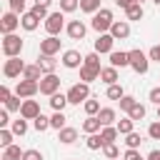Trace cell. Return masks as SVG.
<instances>
[{
    "label": "cell",
    "mask_w": 160,
    "mask_h": 160,
    "mask_svg": "<svg viewBox=\"0 0 160 160\" xmlns=\"http://www.w3.org/2000/svg\"><path fill=\"white\" fill-rule=\"evenodd\" d=\"M112 22H115V20H112V10L100 8V10L92 15V22H90V25H92V28H95V30L102 35L105 30H110V28H112Z\"/></svg>",
    "instance_id": "obj_1"
},
{
    "label": "cell",
    "mask_w": 160,
    "mask_h": 160,
    "mask_svg": "<svg viewBox=\"0 0 160 160\" xmlns=\"http://www.w3.org/2000/svg\"><path fill=\"white\" fill-rule=\"evenodd\" d=\"M2 52H5V58H20V52H22V40H20V35H15V32L5 35V38H2Z\"/></svg>",
    "instance_id": "obj_2"
},
{
    "label": "cell",
    "mask_w": 160,
    "mask_h": 160,
    "mask_svg": "<svg viewBox=\"0 0 160 160\" xmlns=\"http://www.w3.org/2000/svg\"><path fill=\"white\" fill-rule=\"evenodd\" d=\"M65 95H68V102L80 105V102L90 100V88H88V82H78V85H72V88H70Z\"/></svg>",
    "instance_id": "obj_3"
},
{
    "label": "cell",
    "mask_w": 160,
    "mask_h": 160,
    "mask_svg": "<svg viewBox=\"0 0 160 160\" xmlns=\"http://www.w3.org/2000/svg\"><path fill=\"white\" fill-rule=\"evenodd\" d=\"M128 55H130V68L138 75H145L148 72V58H145V52L142 50H130Z\"/></svg>",
    "instance_id": "obj_4"
},
{
    "label": "cell",
    "mask_w": 160,
    "mask_h": 160,
    "mask_svg": "<svg viewBox=\"0 0 160 160\" xmlns=\"http://www.w3.org/2000/svg\"><path fill=\"white\" fill-rule=\"evenodd\" d=\"M25 68H28V65H25L20 58H8L2 72H5V78H18L20 72H25Z\"/></svg>",
    "instance_id": "obj_5"
},
{
    "label": "cell",
    "mask_w": 160,
    "mask_h": 160,
    "mask_svg": "<svg viewBox=\"0 0 160 160\" xmlns=\"http://www.w3.org/2000/svg\"><path fill=\"white\" fill-rule=\"evenodd\" d=\"M18 25H20V18H18V12H12V10H8V12L2 15V20H0V30H2V35L15 32Z\"/></svg>",
    "instance_id": "obj_6"
},
{
    "label": "cell",
    "mask_w": 160,
    "mask_h": 160,
    "mask_svg": "<svg viewBox=\"0 0 160 160\" xmlns=\"http://www.w3.org/2000/svg\"><path fill=\"white\" fill-rule=\"evenodd\" d=\"M62 20H65V18H62L60 10H58V12H50L48 20H45V30H48V35H55V38H58V32L62 30Z\"/></svg>",
    "instance_id": "obj_7"
},
{
    "label": "cell",
    "mask_w": 160,
    "mask_h": 160,
    "mask_svg": "<svg viewBox=\"0 0 160 160\" xmlns=\"http://www.w3.org/2000/svg\"><path fill=\"white\" fill-rule=\"evenodd\" d=\"M58 88H60V78H58L55 72H52V75H45V78L40 80V95H55Z\"/></svg>",
    "instance_id": "obj_8"
},
{
    "label": "cell",
    "mask_w": 160,
    "mask_h": 160,
    "mask_svg": "<svg viewBox=\"0 0 160 160\" xmlns=\"http://www.w3.org/2000/svg\"><path fill=\"white\" fill-rule=\"evenodd\" d=\"M38 90H40V82H35V80H20L18 88H15V95L18 98H32Z\"/></svg>",
    "instance_id": "obj_9"
},
{
    "label": "cell",
    "mask_w": 160,
    "mask_h": 160,
    "mask_svg": "<svg viewBox=\"0 0 160 160\" xmlns=\"http://www.w3.org/2000/svg\"><path fill=\"white\" fill-rule=\"evenodd\" d=\"M38 115H40V105H38V100H22L20 118H25V120H35Z\"/></svg>",
    "instance_id": "obj_10"
},
{
    "label": "cell",
    "mask_w": 160,
    "mask_h": 160,
    "mask_svg": "<svg viewBox=\"0 0 160 160\" xmlns=\"http://www.w3.org/2000/svg\"><path fill=\"white\" fill-rule=\"evenodd\" d=\"M60 50V40L55 35H48L45 40H40V55H55Z\"/></svg>",
    "instance_id": "obj_11"
},
{
    "label": "cell",
    "mask_w": 160,
    "mask_h": 160,
    "mask_svg": "<svg viewBox=\"0 0 160 160\" xmlns=\"http://www.w3.org/2000/svg\"><path fill=\"white\" fill-rule=\"evenodd\" d=\"M82 62H85V58L78 52V50H65V55H62V65L65 68H82Z\"/></svg>",
    "instance_id": "obj_12"
},
{
    "label": "cell",
    "mask_w": 160,
    "mask_h": 160,
    "mask_svg": "<svg viewBox=\"0 0 160 160\" xmlns=\"http://www.w3.org/2000/svg\"><path fill=\"white\" fill-rule=\"evenodd\" d=\"M110 35H112L115 40H125V38H130V25H128L125 20H115L112 28H110Z\"/></svg>",
    "instance_id": "obj_13"
},
{
    "label": "cell",
    "mask_w": 160,
    "mask_h": 160,
    "mask_svg": "<svg viewBox=\"0 0 160 160\" xmlns=\"http://www.w3.org/2000/svg\"><path fill=\"white\" fill-rule=\"evenodd\" d=\"M65 30H68V35H70L72 40H82V38H85V32H88V28H85L80 20H70Z\"/></svg>",
    "instance_id": "obj_14"
},
{
    "label": "cell",
    "mask_w": 160,
    "mask_h": 160,
    "mask_svg": "<svg viewBox=\"0 0 160 160\" xmlns=\"http://www.w3.org/2000/svg\"><path fill=\"white\" fill-rule=\"evenodd\" d=\"M112 42H115V38L110 32H102L95 40V52H112Z\"/></svg>",
    "instance_id": "obj_15"
},
{
    "label": "cell",
    "mask_w": 160,
    "mask_h": 160,
    "mask_svg": "<svg viewBox=\"0 0 160 160\" xmlns=\"http://www.w3.org/2000/svg\"><path fill=\"white\" fill-rule=\"evenodd\" d=\"M110 65H112V68H125V65H130V55L112 50V52H110Z\"/></svg>",
    "instance_id": "obj_16"
},
{
    "label": "cell",
    "mask_w": 160,
    "mask_h": 160,
    "mask_svg": "<svg viewBox=\"0 0 160 160\" xmlns=\"http://www.w3.org/2000/svg\"><path fill=\"white\" fill-rule=\"evenodd\" d=\"M38 65L42 68V72H45V75H52V72H55V65H58V62H55V58H52V55H40Z\"/></svg>",
    "instance_id": "obj_17"
},
{
    "label": "cell",
    "mask_w": 160,
    "mask_h": 160,
    "mask_svg": "<svg viewBox=\"0 0 160 160\" xmlns=\"http://www.w3.org/2000/svg\"><path fill=\"white\" fill-rule=\"evenodd\" d=\"M22 80H35V82H40V80H42V68H40V65H28L25 72H22Z\"/></svg>",
    "instance_id": "obj_18"
},
{
    "label": "cell",
    "mask_w": 160,
    "mask_h": 160,
    "mask_svg": "<svg viewBox=\"0 0 160 160\" xmlns=\"http://www.w3.org/2000/svg\"><path fill=\"white\" fill-rule=\"evenodd\" d=\"M100 80H102L105 85H115V82H118V68H112V65H110V68H102V70H100Z\"/></svg>",
    "instance_id": "obj_19"
},
{
    "label": "cell",
    "mask_w": 160,
    "mask_h": 160,
    "mask_svg": "<svg viewBox=\"0 0 160 160\" xmlns=\"http://www.w3.org/2000/svg\"><path fill=\"white\" fill-rule=\"evenodd\" d=\"M100 128H102V122L98 120V115H88V120L82 122V130H85L88 135H92V132H100Z\"/></svg>",
    "instance_id": "obj_20"
},
{
    "label": "cell",
    "mask_w": 160,
    "mask_h": 160,
    "mask_svg": "<svg viewBox=\"0 0 160 160\" xmlns=\"http://www.w3.org/2000/svg\"><path fill=\"white\" fill-rule=\"evenodd\" d=\"M58 140L65 142V145H70V142L78 140V130L75 128H62V130H58Z\"/></svg>",
    "instance_id": "obj_21"
},
{
    "label": "cell",
    "mask_w": 160,
    "mask_h": 160,
    "mask_svg": "<svg viewBox=\"0 0 160 160\" xmlns=\"http://www.w3.org/2000/svg\"><path fill=\"white\" fill-rule=\"evenodd\" d=\"M68 105V95H62V92H55V95H50V108L55 110V112H62V108Z\"/></svg>",
    "instance_id": "obj_22"
},
{
    "label": "cell",
    "mask_w": 160,
    "mask_h": 160,
    "mask_svg": "<svg viewBox=\"0 0 160 160\" xmlns=\"http://www.w3.org/2000/svg\"><path fill=\"white\" fill-rule=\"evenodd\" d=\"M118 135H120V132H118V128H112V125H105V128L100 130V138H102V142H105V145H112Z\"/></svg>",
    "instance_id": "obj_23"
},
{
    "label": "cell",
    "mask_w": 160,
    "mask_h": 160,
    "mask_svg": "<svg viewBox=\"0 0 160 160\" xmlns=\"http://www.w3.org/2000/svg\"><path fill=\"white\" fill-rule=\"evenodd\" d=\"M20 25H22L25 30H35V28L40 25V20H38V18H35V15H32V12L28 10V12H25V15L20 18Z\"/></svg>",
    "instance_id": "obj_24"
},
{
    "label": "cell",
    "mask_w": 160,
    "mask_h": 160,
    "mask_svg": "<svg viewBox=\"0 0 160 160\" xmlns=\"http://www.w3.org/2000/svg\"><path fill=\"white\" fill-rule=\"evenodd\" d=\"M98 120L102 122V128H105V125H112V122H115V110H112V108H102V110L98 112Z\"/></svg>",
    "instance_id": "obj_25"
},
{
    "label": "cell",
    "mask_w": 160,
    "mask_h": 160,
    "mask_svg": "<svg viewBox=\"0 0 160 160\" xmlns=\"http://www.w3.org/2000/svg\"><path fill=\"white\" fill-rule=\"evenodd\" d=\"M95 78H100V70L88 68V65H82V68H80V80H82V82H90V80H95Z\"/></svg>",
    "instance_id": "obj_26"
},
{
    "label": "cell",
    "mask_w": 160,
    "mask_h": 160,
    "mask_svg": "<svg viewBox=\"0 0 160 160\" xmlns=\"http://www.w3.org/2000/svg\"><path fill=\"white\" fill-rule=\"evenodd\" d=\"M140 142H142V138H140V132H130V135H125V145H128V150H138L140 148Z\"/></svg>",
    "instance_id": "obj_27"
},
{
    "label": "cell",
    "mask_w": 160,
    "mask_h": 160,
    "mask_svg": "<svg viewBox=\"0 0 160 160\" xmlns=\"http://www.w3.org/2000/svg\"><path fill=\"white\" fill-rule=\"evenodd\" d=\"M2 160H22V152H20V148H18V145H10V148H5V150H2Z\"/></svg>",
    "instance_id": "obj_28"
},
{
    "label": "cell",
    "mask_w": 160,
    "mask_h": 160,
    "mask_svg": "<svg viewBox=\"0 0 160 160\" xmlns=\"http://www.w3.org/2000/svg\"><path fill=\"white\" fill-rule=\"evenodd\" d=\"M132 125H135V120H130V118H125V120H118V132L120 135H130L132 132Z\"/></svg>",
    "instance_id": "obj_29"
},
{
    "label": "cell",
    "mask_w": 160,
    "mask_h": 160,
    "mask_svg": "<svg viewBox=\"0 0 160 160\" xmlns=\"http://www.w3.org/2000/svg\"><path fill=\"white\" fill-rule=\"evenodd\" d=\"M85 145H88L90 150H98V148H105V142H102V138H100V132H92V135H88V140H85Z\"/></svg>",
    "instance_id": "obj_30"
},
{
    "label": "cell",
    "mask_w": 160,
    "mask_h": 160,
    "mask_svg": "<svg viewBox=\"0 0 160 160\" xmlns=\"http://www.w3.org/2000/svg\"><path fill=\"white\" fill-rule=\"evenodd\" d=\"M80 10L82 12H98L100 10V0H80Z\"/></svg>",
    "instance_id": "obj_31"
},
{
    "label": "cell",
    "mask_w": 160,
    "mask_h": 160,
    "mask_svg": "<svg viewBox=\"0 0 160 160\" xmlns=\"http://www.w3.org/2000/svg\"><path fill=\"white\" fill-rule=\"evenodd\" d=\"M125 12H128V20H140V18H142V5L135 2V5H130Z\"/></svg>",
    "instance_id": "obj_32"
},
{
    "label": "cell",
    "mask_w": 160,
    "mask_h": 160,
    "mask_svg": "<svg viewBox=\"0 0 160 160\" xmlns=\"http://www.w3.org/2000/svg\"><path fill=\"white\" fill-rule=\"evenodd\" d=\"M32 125H35V130H38V132H42V130H48V128H50V118H45V115L40 112V115L32 120Z\"/></svg>",
    "instance_id": "obj_33"
},
{
    "label": "cell",
    "mask_w": 160,
    "mask_h": 160,
    "mask_svg": "<svg viewBox=\"0 0 160 160\" xmlns=\"http://www.w3.org/2000/svg\"><path fill=\"white\" fill-rule=\"evenodd\" d=\"M12 135H15V132H12V130H5V128H2V130H0V148H2V150H5V148H10V145H12Z\"/></svg>",
    "instance_id": "obj_34"
},
{
    "label": "cell",
    "mask_w": 160,
    "mask_h": 160,
    "mask_svg": "<svg viewBox=\"0 0 160 160\" xmlns=\"http://www.w3.org/2000/svg\"><path fill=\"white\" fill-rule=\"evenodd\" d=\"M108 98H110V100H120V98H125V92H122V88L115 82V85H108Z\"/></svg>",
    "instance_id": "obj_35"
},
{
    "label": "cell",
    "mask_w": 160,
    "mask_h": 160,
    "mask_svg": "<svg viewBox=\"0 0 160 160\" xmlns=\"http://www.w3.org/2000/svg\"><path fill=\"white\" fill-rule=\"evenodd\" d=\"M82 108H85V112H88V115H98V112L102 110L98 100H85V102H82Z\"/></svg>",
    "instance_id": "obj_36"
},
{
    "label": "cell",
    "mask_w": 160,
    "mask_h": 160,
    "mask_svg": "<svg viewBox=\"0 0 160 160\" xmlns=\"http://www.w3.org/2000/svg\"><path fill=\"white\" fill-rule=\"evenodd\" d=\"M12 132H15V135H25V132H28V122H25V118L12 120Z\"/></svg>",
    "instance_id": "obj_37"
},
{
    "label": "cell",
    "mask_w": 160,
    "mask_h": 160,
    "mask_svg": "<svg viewBox=\"0 0 160 160\" xmlns=\"http://www.w3.org/2000/svg\"><path fill=\"white\" fill-rule=\"evenodd\" d=\"M82 65H88V68H95V70H102L100 68V58H98V52H90V55H85V62Z\"/></svg>",
    "instance_id": "obj_38"
},
{
    "label": "cell",
    "mask_w": 160,
    "mask_h": 160,
    "mask_svg": "<svg viewBox=\"0 0 160 160\" xmlns=\"http://www.w3.org/2000/svg\"><path fill=\"white\" fill-rule=\"evenodd\" d=\"M130 120H142L145 118V105H140V102H135V108L130 110V115H128Z\"/></svg>",
    "instance_id": "obj_39"
},
{
    "label": "cell",
    "mask_w": 160,
    "mask_h": 160,
    "mask_svg": "<svg viewBox=\"0 0 160 160\" xmlns=\"http://www.w3.org/2000/svg\"><path fill=\"white\" fill-rule=\"evenodd\" d=\"M50 128L62 130V128H65V115H62V112H55V115L50 118Z\"/></svg>",
    "instance_id": "obj_40"
},
{
    "label": "cell",
    "mask_w": 160,
    "mask_h": 160,
    "mask_svg": "<svg viewBox=\"0 0 160 160\" xmlns=\"http://www.w3.org/2000/svg\"><path fill=\"white\" fill-rule=\"evenodd\" d=\"M80 8V0H60V10L62 12H72Z\"/></svg>",
    "instance_id": "obj_41"
},
{
    "label": "cell",
    "mask_w": 160,
    "mask_h": 160,
    "mask_svg": "<svg viewBox=\"0 0 160 160\" xmlns=\"http://www.w3.org/2000/svg\"><path fill=\"white\" fill-rule=\"evenodd\" d=\"M135 102H138V100H135L132 95H125V98H120V110H128V112H130V110L135 108Z\"/></svg>",
    "instance_id": "obj_42"
},
{
    "label": "cell",
    "mask_w": 160,
    "mask_h": 160,
    "mask_svg": "<svg viewBox=\"0 0 160 160\" xmlns=\"http://www.w3.org/2000/svg\"><path fill=\"white\" fill-rule=\"evenodd\" d=\"M22 108V100L18 98V95H12L8 102H5V110H10V112H15V110H20Z\"/></svg>",
    "instance_id": "obj_43"
},
{
    "label": "cell",
    "mask_w": 160,
    "mask_h": 160,
    "mask_svg": "<svg viewBox=\"0 0 160 160\" xmlns=\"http://www.w3.org/2000/svg\"><path fill=\"white\" fill-rule=\"evenodd\" d=\"M30 12H32L38 20H48V15H50V12H48V8H42V5H32V10H30Z\"/></svg>",
    "instance_id": "obj_44"
},
{
    "label": "cell",
    "mask_w": 160,
    "mask_h": 160,
    "mask_svg": "<svg viewBox=\"0 0 160 160\" xmlns=\"http://www.w3.org/2000/svg\"><path fill=\"white\" fill-rule=\"evenodd\" d=\"M148 135H150L152 140H160V120H158V122H152V125L148 128Z\"/></svg>",
    "instance_id": "obj_45"
},
{
    "label": "cell",
    "mask_w": 160,
    "mask_h": 160,
    "mask_svg": "<svg viewBox=\"0 0 160 160\" xmlns=\"http://www.w3.org/2000/svg\"><path fill=\"white\" fill-rule=\"evenodd\" d=\"M22 160H42V152L40 150H25L22 152Z\"/></svg>",
    "instance_id": "obj_46"
},
{
    "label": "cell",
    "mask_w": 160,
    "mask_h": 160,
    "mask_svg": "<svg viewBox=\"0 0 160 160\" xmlns=\"http://www.w3.org/2000/svg\"><path fill=\"white\" fill-rule=\"evenodd\" d=\"M102 152H105V158H108V160H115V158H118V148H115V145H105V148H102Z\"/></svg>",
    "instance_id": "obj_47"
},
{
    "label": "cell",
    "mask_w": 160,
    "mask_h": 160,
    "mask_svg": "<svg viewBox=\"0 0 160 160\" xmlns=\"http://www.w3.org/2000/svg\"><path fill=\"white\" fill-rule=\"evenodd\" d=\"M10 2V10L12 12H22L25 10V0H8Z\"/></svg>",
    "instance_id": "obj_48"
},
{
    "label": "cell",
    "mask_w": 160,
    "mask_h": 160,
    "mask_svg": "<svg viewBox=\"0 0 160 160\" xmlns=\"http://www.w3.org/2000/svg\"><path fill=\"white\" fill-rule=\"evenodd\" d=\"M10 98H12V95H10V88H8V85H2V88H0V100H2V102H8Z\"/></svg>",
    "instance_id": "obj_49"
},
{
    "label": "cell",
    "mask_w": 160,
    "mask_h": 160,
    "mask_svg": "<svg viewBox=\"0 0 160 160\" xmlns=\"http://www.w3.org/2000/svg\"><path fill=\"white\" fill-rule=\"evenodd\" d=\"M150 102L160 105V88H152V90H150Z\"/></svg>",
    "instance_id": "obj_50"
},
{
    "label": "cell",
    "mask_w": 160,
    "mask_h": 160,
    "mask_svg": "<svg viewBox=\"0 0 160 160\" xmlns=\"http://www.w3.org/2000/svg\"><path fill=\"white\" fill-rule=\"evenodd\" d=\"M135 2H138V0H115V5H118V8H122V10H128V8H130V5H135Z\"/></svg>",
    "instance_id": "obj_51"
},
{
    "label": "cell",
    "mask_w": 160,
    "mask_h": 160,
    "mask_svg": "<svg viewBox=\"0 0 160 160\" xmlns=\"http://www.w3.org/2000/svg\"><path fill=\"white\" fill-rule=\"evenodd\" d=\"M150 60H155V62H160V45H155V48H150Z\"/></svg>",
    "instance_id": "obj_52"
},
{
    "label": "cell",
    "mask_w": 160,
    "mask_h": 160,
    "mask_svg": "<svg viewBox=\"0 0 160 160\" xmlns=\"http://www.w3.org/2000/svg\"><path fill=\"white\" fill-rule=\"evenodd\" d=\"M138 158H142L138 150H125V160H138Z\"/></svg>",
    "instance_id": "obj_53"
},
{
    "label": "cell",
    "mask_w": 160,
    "mask_h": 160,
    "mask_svg": "<svg viewBox=\"0 0 160 160\" xmlns=\"http://www.w3.org/2000/svg\"><path fill=\"white\" fill-rule=\"evenodd\" d=\"M8 122H10V118H8V110H2V112H0V130H2Z\"/></svg>",
    "instance_id": "obj_54"
},
{
    "label": "cell",
    "mask_w": 160,
    "mask_h": 160,
    "mask_svg": "<svg viewBox=\"0 0 160 160\" xmlns=\"http://www.w3.org/2000/svg\"><path fill=\"white\" fill-rule=\"evenodd\" d=\"M148 160H160V150H152V152L148 155Z\"/></svg>",
    "instance_id": "obj_55"
},
{
    "label": "cell",
    "mask_w": 160,
    "mask_h": 160,
    "mask_svg": "<svg viewBox=\"0 0 160 160\" xmlns=\"http://www.w3.org/2000/svg\"><path fill=\"white\" fill-rule=\"evenodd\" d=\"M50 2H52V0H35V5H42V8H48Z\"/></svg>",
    "instance_id": "obj_56"
},
{
    "label": "cell",
    "mask_w": 160,
    "mask_h": 160,
    "mask_svg": "<svg viewBox=\"0 0 160 160\" xmlns=\"http://www.w3.org/2000/svg\"><path fill=\"white\" fill-rule=\"evenodd\" d=\"M158 120H160V105H158Z\"/></svg>",
    "instance_id": "obj_57"
},
{
    "label": "cell",
    "mask_w": 160,
    "mask_h": 160,
    "mask_svg": "<svg viewBox=\"0 0 160 160\" xmlns=\"http://www.w3.org/2000/svg\"><path fill=\"white\" fill-rule=\"evenodd\" d=\"M152 2H155V5H160V0H152Z\"/></svg>",
    "instance_id": "obj_58"
},
{
    "label": "cell",
    "mask_w": 160,
    "mask_h": 160,
    "mask_svg": "<svg viewBox=\"0 0 160 160\" xmlns=\"http://www.w3.org/2000/svg\"><path fill=\"white\" fill-rule=\"evenodd\" d=\"M138 160H148V158H138Z\"/></svg>",
    "instance_id": "obj_59"
},
{
    "label": "cell",
    "mask_w": 160,
    "mask_h": 160,
    "mask_svg": "<svg viewBox=\"0 0 160 160\" xmlns=\"http://www.w3.org/2000/svg\"><path fill=\"white\" fill-rule=\"evenodd\" d=\"M138 2H142V0H138Z\"/></svg>",
    "instance_id": "obj_60"
}]
</instances>
